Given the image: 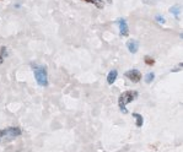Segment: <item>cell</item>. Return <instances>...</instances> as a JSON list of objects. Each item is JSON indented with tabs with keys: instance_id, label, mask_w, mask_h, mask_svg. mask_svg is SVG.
<instances>
[{
	"instance_id": "6da1fadb",
	"label": "cell",
	"mask_w": 183,
	"mask_h": 152,
	"mask_svg": "<svg viewBox=\"0 0 183 152\" xmlns=\"http://www.w3.org/2000/svg\"><path fill=\"white\" fill-rule=\"evenodd\" d=\"M22 134L19 126H7L5 129H0V145H6L12 140L17 139Z\"/></svg>"
},
{
	"instance_id": "7a4b0ae2",
	"label": "cell",
	"mask_w": 183,
	"mask_h": 152,
	"mask_svg": "<svg viewBox=\"0 0 183 152\" xmlns=\"http://www.w3.org/2000/svg\"><path fill=\"white\" fill-rule=\"evenodd\" d=\"M33 74H35V78L37 81V83L42 86V87H47L48 86V74H47V68L44 65H36L32 64L31 65Z\"/></svg>"
},
{
	"instance_id": "3957f363",
	"label": "cell",
	"mask_w": 183,
	"mask_h": 152,
	"mask_svg": "<svg viewBox=\"0 0 183 152\" xmlns=\"http://www.w3.org/2000/svg\"><path fill=\"white\" fill-rule=\"evenodd\" d=\"M138 96H139L138 91H133V90L125 91V92L121 93V96L118 97V106H119V109L122 111L123 113L124 114L128 113V111H127V104L130 103L132 101L137 99Z\"/></svg>"
},
{
	"instance_id": "277c9868",
	"label": "cell",
	"mask_w": 183,
	"mask_h": 152,
	"mask_svg": "<svg viewBox=\"0 0 183 152\" xmlns=\"http://www.w3.org/2000/svg\"><path fill=\"white\" fill-rule=\"evenodd\" d=\"M125 77L128 78V80H130L132 82H134V83H137V82H139L140 80H142V73L139 71V70H137V69H132V70H128L125 74Z\"/></svg>"
},
{
	"instance_id": "5b68a950",
	"label": "cell",
	"mask_w": 183,
	"mask_h": 152,
	"mask_svg": "<svg viewBox=\"0 0 183 152\" xmlns=\"http://www.w3.org/2000/svg\"><path fill=\"white\" fill-rule=\"evenodd\" d=\"M117 25L119 26V35L122 37H127L129 35V28H128V23H127V20L124 17H119V19L116 21Z\"/></svg>"
},
{
	"instance_id": "8992f818",
	"label": "cell",
	"mask_w": 183,
	"mask_h": 152,
	"mask_svg": "<svg viewBox=\"0 0 183 152\" xmlns=\"http://www.w3.org/2000/svg\"><path fill=\"white\" fill-rule=\"evenodd\" d=\"M127 48H128V50H129L132 54H135V53L139 50V43H138V40H135V39H129V40L127 42Z\"/></svg>"
},
{
	"instance_id": "52a82bcc",
	"label": "cell",
	"mask_w": 183,
	"mask_h": 152,
	"mask_svg": "<svg viewBox=\"0 0 183 152\" xmlns=\"http://www.w3.org/2000/svg\"><path fill=\"white\" fill-rule=\"evenodd\" d=\"M117 76H118V71H117L116 69L111 70V71L108 73V75H107V82H108V85H113V82L116 81Z\"/></svg>"
},
{
	"instance_id": "ba28073f",
	"label": "cell",
	"mask_w": 183,
	"mask_h": 152,
	"mask_svg": "<svg viewBox=\"0 0 183 152\" xmlns=\"http://www.w3.org/2000/svg\"><path fill=\"white\" fill-rule=\"evenodd\" d=\"M170 12L173 14L176 19H178V17H180V14H181V7H180L178 5H173V6L170 7Z\"/></svg>"
},
{
	"instance_id": "9c48e42d",
	"label": "cell",
	"mask_w": 183,
	"mask_h": 152,
	"mask_svg": "<svg viewBox=\"0 0 183 152\" xmlns=\"http://www.w3.org/2000/svg\"><path fill=\"white\" fill-rule=\"evenodd\" d=\"M133 118H135V121H137V126L138 128H142V124H144V119H142V115L139 113H133Z\"/></svg>"
},
{
	"instance_id": "30bf717a",
	"label": "cell",
	"mask_w": 183,
	"mask_h": 152,
	"mask_svg": "<svg viewBox=\"0 0 183 152\" xmlns=\"http://www.w3.org/2000/svg\"><path fill=\"white\" fill-rule=\"evenodd\" d=\"M7 57V48L5 45L0 47V64L4 63V59Z\"/></svg>"
},
{
	"instance_id": "8fae6325",
	"label": "cell",
	"mask_w": 183,
	"mask_h": 152,
	"mask_svg": "<svg viewBox=\"0 0 183 152\" xmlns=\"http://www.w3.org/2000/svg\"><path fill=\"white\" fill-rule=\"evenodd\" d=\"M82 1H86V2L94 4L97 9H103V7H104V2L101 1V0H82Z\"/></svg>"
},
{
	"instance_id": "7c38bea8",
	"label": "cell",
	"mask_w": 183,
	"mask_h": 152,
	"mask_svg": "<svg viewBox=\"0 0 183 152\" xmlns=\"http://www.w3.org/2000/svg\"><path fill=\"white\" fill-rule=\"evenodd\" d=\"M154 78H155V75H154V73H147L146 75L144 76V81H145L146 83H151V82L154 81Z\"/></svg>"
},
{
	"instance_id": "4fadbf2b",
	"label": "cell",
	"mask_w": 183,
	"mask_h": 152,
	"mask_svg": "<svg viewBox=\"0 0 183 152\" xmlns=\"http://www.w3.org/2000/svg\"><path fill=\"white\" fill-rule=\"evenodd\" d=\"M144 61H145V64L149 65V66H152V65L155 64V60L151 57H149V55H146V57L144 58Z\"/></svg>"
},
{
	"instance_id": "5bb4252c",
	"label": "cell",
	"mask_w": 183,
	"mask_h": 152,
	"mask_svg": "<svg viewBox=\"0 0 183 152\" xmlns=\"http://www.w3.org/2000/svg\"><path fill=\"white\" fill-rule=\"evenodd\" d=\"M155 21H156V22H159V23H161V25H163V23L166 22L165 17L161 16V15H156V16H155Z\"/></svg>"
},
{
	"instance_id": "9a60e30c",
	"label": "cell",
	"mask_w": 183,
	"mask_h": 152,
	"mask_svg": "<svg viewBox=\"0 0 183 152\" xmlns=\"http://www.w3.org/2000/svg\"><path fill=\"white\" fill-rule=\"evenodd\" d=\"M160 0H142V2H145V4H147V5H154V4H156V2H159Z\"/></svg>"
},
{
	"instance_id": "2e32d148",
	"label": "cell",
	"mask_w": 183,
	"mask_h": 152,
	"mask_svg": "<svg viewBox=\"0 0 183 152\" xmlns=\"http://www.w3.org/2000/svg\"><path fill=\"white\" fill-rule=\"evenodd\" d=\"M182 66H183V64H182V63H181V64H178V65H177V68H175V69H172L171 71H173V73H176V71H178V70H181V69H182Z\"/></svg>"
},
{
	"instance_id": "e0dca14e",
	"label": "cell",
	"mask_w": 183,
	"mask_h": 152,
	"mask_svg": "<svg viewBox=\"0 0 183 152\" xmlns=\"http://www.w3.org/2000/svg\"><path fill=\"white\" fill-rule=\"evenodd\" d=\"M107 1H108V2H112V0H107Z\"/></svg>"
}]
</instances>
